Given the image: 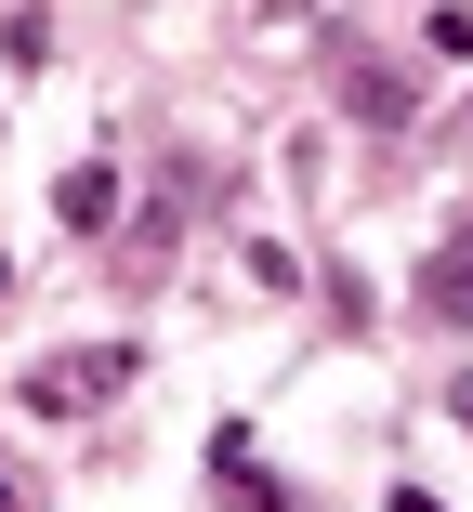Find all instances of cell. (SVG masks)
I'll use <instances>...</instances> for the list:
<instances>
[{
    "instance_id": "3957f363",
    "label": "cell",
    "mask_w": 473,
    "mask_h": 512,
    "mask_svg": "<svg viewBox=\"0 0 473 512\" xmlns=\"http://www.w3.org/2000/svg\"><path fill=\"white\" fill-rule=\"evenodd\" d=\"M421 316H447V329L473 316V237H447V250L421 263Z\"/></svg>"
},
{
    "instance_id": "277c9868",
    "label": "cell",
    "mask_w": 473,
    "mask_h": 512,
    "mask_svg": "<svg viewBox=\"0 0 473 512\" xmlns=\"http://www.w3.org/2000/svg\"><path fill=\"white\" fill-rule=\"evenodd\" d=\"M106 211H119V171H106V158L66 171V224H106Z\"/></svg>"
},
{
    "instance_id": "7a4b0ae2",
    "label": "cell",
    "mask_w": 473,
    "mask_h": 512,
    "mask_svg": "<svg viewBox=\"0 0 473 512\" xmlns=\"http://www.w3.org/2000/svg\"><path fill=\"white\" fill-rule=\"evenodd\" d=\"M342 106H355L368 132H395V119L421 106V92H408V66H368V53H355V66H342Z\"/></svg>"
},
{
    "instance_id": "6da1fadb",
    "label": "cell",
    "mask_w": 473,
    "mask_h": 512,
    "mask_svg": "<svg viewBox=\"0 0 473 512\" xmlns=\"http://www.w3.org/2000/svg\"><path fill=\"white\" fill-rule=\"evenodd\" d=\"M132 381V342H92V355H40L27 368V407H40V421H79V407H106Z\"/></svg>"
}]
</instances>
